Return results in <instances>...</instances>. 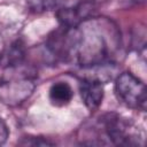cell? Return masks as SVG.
<instances>
[{
  "instance_id": "obj_2",
  "label": "cell",
  "mask_w": 147,
  "mask_h": 147,
  "mask_svg": "<svg viewBox=\"0 0 147 147\" xmlns=\"http://www.w3.org/2000/svg\"><path fill=\"white\" fill-rule=\"evenodd\" d=\"M36 71L23 64L6 68L0 78V102L8 107H17L25 102L36 88Z\"/></svg>"
},
{
  "instance_id": "obj_5",
  "label": "cell",
  "mask_w": 147,
  "mask_h": 147,
  "mask_svg": "<svg viewBox=\"0 0 147 147\" xmlns=\"http://www.w3.org/2000/svg\"><path fill=\"white\" fill-rule=\"evenodd\" d=\"M75 44L76 28L60 26L49 33L46 40V48L54 59L67 62L74 59Z\"/></svg>"
},
{
  "instance_id": "obj_7",
  "label": "cell",
  "mask_w": 147,
  "mask_h": 147,
  "mask_svg": "<svg viewBox=\"0 0 147 147\" xmlns=\"http://www.w3.org/2000/svg\"><path fill=\"white\" fill-rule=\"evenodd\" d=\"M79 92L86 108L93 111L98 109L102 102L105 94L103 83L95 79L82 78L79 80Z\"/></svg>"
},
{
  "instance_id": "obj_6",
  "label": "cell",
  "mask_w": 147,
  "mask_h": 147,
  "mask_svg": "<svg viewBox=\"0 0 147 147\" xmlns=\"http://www.w3.org/2000/svg\"><path fill=\"white\" fill-rule=\"evenodd\" d=\"M98 2L95 0H80L71 7H60L56 10V17L61 26L76 28L84 21L95 17Z\"/></svg>"
},
{
  "instance_id": "obj_1",
  "label": "cell",
  "mask_w": 147,
  "mask_h": 147,
  "mask_svg": "<svg viewBox=\"0 0 147 147\" xmlns=\"http://www.w3.org/2000/svg\"><path fill=\"white\" fill-rule=\"evenodd\" d=\"M121 48L117 25L106 17H92L76 26L74 59L79 67L115 63Z\"/></svg>"
},
{
  "instance_id": "obj_10",
  "label": "cell",
  "mask_w": 147,
  "mask_h": 147,
  "mask_svg": "<svg viewBox=\"0 0 147 147\" xmlns=\"http://www.w3.org/2000/svg\"><path fill=\"white\" fill-rule=\"evenodd\" d=\"M65 0H26V5L33 13L54 10L62 7Z\"/></svg>"
},
{
  "instance_id": "obj_4",
  "label": "cell",
  "mask_w": 147,
  "mask_h": 147,
  "mask_svg": "<svg viewBox=\"0 0 147 147\" xmlns=\"http://www.w3.org/2000/svg\"><path fill=\"white\" fill-rule=\"evenodd\" d=\"M101 124L109 140L117 146L139 145L140 133L134 124L115 113L105 114L101 117Z\"/></svg>"
},
{
  "instance_id": "obj_9",
  "label": "cell",
  "mask_w": 147,
  "mask_h": 147,
  "mask_svg": "<svg viewBox=\"0 0 147 147\" xmlns=\"http://www.w3.org/2000/svg\"><path fill=\"white\" fill-rule=\"evenodd\" d=\"M48 96H49V100L53 105L64 106L71 101V99L74 96V91L68 83L57 82L51 86Z\"/></svg>"
},
{
  "instance_id": "obj_12",
  "label": "cell",
  "mask_w": 147,
  "mask_h": 147,
  "mask_svg": "<svg viewBox=\"0 0 147 147\" xmlns=\"http://www.w3.org/2000/svg\"><path fill=\"white\" fill-rule=\"evenodd\" d=\"M9 137V129L7 124L0 118V146L3 145Z\"/></svg>"
},
{
  "instance_id": "obj_8",
  "label": "cell",
  "mask_w": 147,
  "mask_h": 147,
  "mask_svg": "<svg viewBox=\"0 0 147 147\" xmlns=\"http://www.w3.org/2000/svg\"><path fill=\"white\" fill-rule=\"evenodd\" d=\"M25 55H26L25 45L23 44V41L16 40L10 45V47L7 51L5 48V52L0 59V63L5 69L18 67L24 63Z\"/></svg>"
},
{
  "instance_id": "obj_13",
  "label": "cell",
  "mask_w": 147,
  "mask_h": 147,
  "mask_svg": "<svg viewBox=\"0 0 147 147\" xmlns=\"http://www.w3.org/2000/svg\"><path fill=\"white\" fill-rule=\"evenodd\" d=\"M5 48H6V46H5V39L0 34V59H1L2 54H3V52H5Z\"/></svg>"
},
{
  "instance_id": "obj_3",
  "label": "cell",
  "mask_w": 147,
  "mask_h": 147,
  "mask_svg": "<svg viewBox=\"0 0 147 147\" xmlns=\"http://www.w3.org/2000/svg\"><path fill=\"white\" fill-rule=\"evenodd\" d=\"M115 94L119 102L129 108L145 110L147 105L146 86L132 72L124 71L115 79Z\"/></svg>"
},
{
  "instance_id": "obj_11",
  "label": "cell",
  "mask_w": 147,
  "mask_h": 147,
  "mask_svg": "<svg viewBox=\"0 0 147 147\" xmlns=\"http://www.w3.org/2000/svg\"><path fill=\"white\" fill-rule=\"evenodd\" d=\"M21 146H53L54 142L41 137H24L18 142Z\"/></svg>"
}]
</instances>
